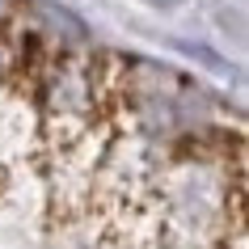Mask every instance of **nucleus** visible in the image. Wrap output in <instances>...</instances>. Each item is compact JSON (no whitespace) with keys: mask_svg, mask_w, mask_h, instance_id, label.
I'll return each instance as SVG.
<instances>
[{"mask_svg":"<svg viewBox=\"0 0 249 249\" xmlns=\"http://www.w3.org/2000/svg\"><path fill=\"white\" fill-rule=\"evenodd\" d=\"M148 4H152V9H182L186 0H148Z\"/></svg>","mask_w":249,"mask_h":249,"instance_id":"2","label":"nucleus"},{"mask_svg":"<svg viewBox=\"0 0 249 249\" xmlns=\"http://www.w3.org/2000/svg\"><path fill=\"white\" fill-rule=\"evenodd\" d=\"M178 51H182V55H190V59H207L211 68H220V72H224V55L207 51V47H195V42H178Z\"/></svg>","mask_w":249,"mask_h":249,"instance_id":"1","label":"nucleus"}]
</instances>
